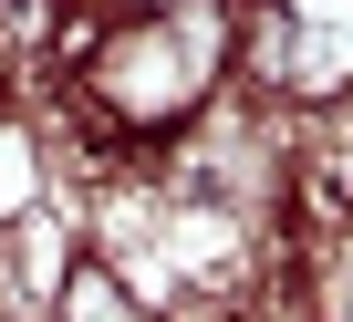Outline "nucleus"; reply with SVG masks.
<instances>
[{"instance_id":"nucleus-1","label":"nucleus","mask_w":353,"mask_h":322,"mask_svg":"<svg viewBox=\"0 0 353 322\" xmlns=\"http://www.w3.org/2000/svg\"><path fill=\"white\" fill-rule=\"evenodd\" d=\"M250 83L270 104H301V114H332L353 104V11L343 0H301V11H250Z\"/></svg>"},{"instance_id":"nucleus-2","label":"nucleus","mask_w":353,"mask_h":322,"mask_svg":"<svg viewBox=\"0 0 353 322\" xmlns=\"http://www.w3.org/2000/svg\"><path fill=\"white\" fill-rule=\"evenodd\" d=\"M63 322H156V312L125 291L114 260H73V281H63Z\"/></svg>"},{"instance_id":"nucleus-3","label":"nucleus","mask_w":353,"mask_h":322,"mask_svg":"<svg viewBox=\"0 0 353 322\" xmlns=\"http://www.w3.org/2000/svg\"><path fill=\"white\" fill-rule=\"evenodd\" d=\"M0 322H11V312H0Z\"/></svg>"}]
</instances>
